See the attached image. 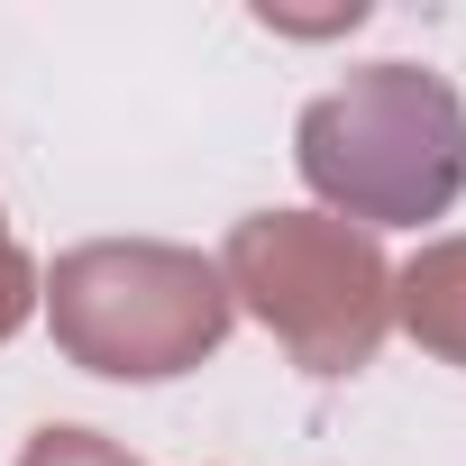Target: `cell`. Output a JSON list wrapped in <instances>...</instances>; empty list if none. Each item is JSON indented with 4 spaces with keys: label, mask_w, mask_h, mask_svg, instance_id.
<instances>
[]
</instances>
